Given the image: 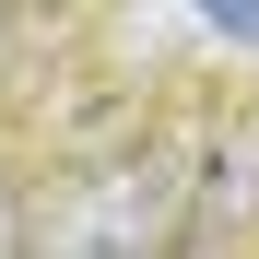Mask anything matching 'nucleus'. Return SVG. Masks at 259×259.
<instances>
[{
	"instance_id": "f257e3e1",
	"label": "nucleus",
	"mask_w": 259,
	"mask_h": 259,
	"mask_svg": "<svg viewBox=\"0 0 259 259\" xmlns=\"http://www.w3.org/2000/svg\"><path fill=\"white\" fill-rule=\"evenodd\" d=\"M200 12H212V24H236L247 48H259V0H200Z\"/></svg>"
},
{
	"instance_id": "f03ea898",
	"label": "nucleus",
	"mask_w": 259,
	"mask_h": 259,
	"mask_svg": "<svg viewBox=\"0 0 259 259\" xmlns=\"http://www.w3.org/2000/svg\"><path fill=\"white\" fill-rule=\"evenodd\" d=\"M0 247H24V212H12V200H0Z\"/></svg>"
}]
</instances>
